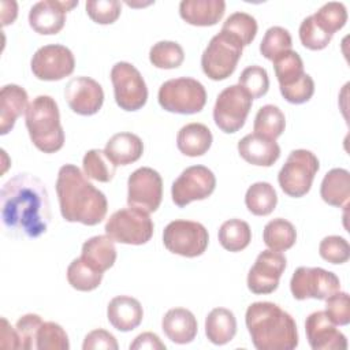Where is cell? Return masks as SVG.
I'll return each mask as SVG.
<instances>
[{
	"mask_svg": "<svg viewBox=\"0 0 350 350\" xmlns=\"http://www.w3.org/2000/svg\"><path fill=\"white\" fill-rule=\"evenodd\" d=\"M319 168V159L314 153L306 149H295L287 156L278 174L279 186L287 196L299 198L310 190Z\"/></svg>",
	"mask_w": 350,
	"mask_h": 350,
	"instance_id": "obj_7",
	"label": "cell"
},
{
	"mask_svg": "<svg viewBox=\"0 0 350 350\" xmlns=\"http://www.w3.org/2000/svg\"><path fill=\"white\" fill-rule=\"evenodd\" d=\"M245 204L253 215L268 216L276 208L278 196L271 183L256 182L247 189L245 194Z\"/></svg>",
	"mask_w": 350,
	"mask_h": 350,
	"instance_id": "obj_32",
	"label": "cell"
},
{
	"mask_svg": "<svg viewBox=\"0 0 350 350\" xmlns=\"http://www.w3.org/2000/svg\"><path fill=\"white\" fill-rule=\"evenodd\" d=\"M149 60L157 68L171 70L183 63L185 52L175 41H159L150 48Z\"/></svg>",
	"mask_w": 350,
	"mask_h": 350,
	"instance_id": "obj_38",
	"label": "cell"
},
{
	"mask_svg": "<svg viewBox=\"0 0 350 350\" xmlns=\"http://www.w3.org/2000/svg\"><path fill=\"white\" fill-rule=\"evenodd\" d=\"M157 100L160 107L168 112L191 115L205 107L206 90L200 81L180 77L165 81L159 89Z\"/></svg>",
	"mask_w": 350,
	"mask_h": 350,
	"instance_id": "obj_5",
	"label": "cell"
},
{
	"mask_svg": "<svg viewBox=\"0 0 350 350\" xmlns=\"http://www.w3.org/2000/svg\"><path fill=\"white\" fill-rule=\"evenodd\" d=\"M287 265L280 252L262 250L247 273V288L253 294H271L279 286V279Z\"/></svg>",
	"mask_w": 350,
	"mask_h": 350,
	"instance_id": "obj_16",
	"label": "cell"
},
{
	"mask_svg": "<svg viewBox=\"0 0 350 350\" xmlns=\"http://www.w3.org/2000/svg\"><path fill=\"white\" fill-rule=\"evenodd\" d=\"M212 133L202 123H189L176 135V146L180 153L189 157L205 154L212 145Z\"/></svg>",
	"mask_w": 350,
	"mask_h": 350,
	"instance_id": "obj_28",
	"label": "cell"
},
{
	"mask_svg": "<svg viewBox=\"0 0 350 350\" xmlns=\"http://www.w3.org/2000/svg\"><path fill=\"white\" fill-rule=\"evenodd\" d=\"M81 258L98 272H105L116 261V247L108 235H96L82 245Z\"/></svg>",
	"mask_w": 350,
	"mask_h": 350,
	"instance_id": "obj_26",
	"label": "cell"
},
{
	"mask_svg": "<svg viewBox=\"0 0 350 350\" xmlns=\"http://www.w3.org/2000/svg\"><path fill=\"white\" fill-rule=\"evenodd\" d=\"M26 127L34 146L44 153H55L64 145V131L55 98L37 96L26 111Z\"/></svg>",
	"mask_w": 350,
	"mask_h": 350,
	"instance_id": "obj_4",
	"label": "cell"
},
{
	"mask_svg": "<svg viewBox=\"0 0 350 350\" xmlns=\"http://www.w3.org/2000/svg\"><path fill=\"white\" fill-rule=\"evenodd\" d=\"M116 104L124 111H138L148 100V88L141 72L127 62H118L111 70Z\"/></svg>",
	"mask_w": 350,
	"mask_h": 350,
	"instance_id": "obj_11",
	"label": "cell"
},
{
	"mask_svg": "<svg viewBox=\"0 0 350 350\" xmlns=\"http://www.w3.org/2000/svg\"><path fill=\"white\" fill-rule=\"evenodd\" d=\"M306 338L313 350H345L346 336L336 328L324 310L310 313L305 321Z\"/></svg>",
	"mask_w": 350,
	"mask_h": 350,
	"instance_id": "obj_18",
	"label": "cell"
},
{
	"mask_svg": "<svg viewBox=\"0 0 350 350\" xmlns=\"http://www.w3.org/2000/svg\"><path fill=\"white\" fill-rule=\"evenodd\" d=\"M245 323L258 350H293L298 346L295 320L273 302L260 301L249 305Z\"/></svg>",
	"mask_w": 350,
	"mask_h": 350,
	"instance_id": "obj_3",
	"label": "cell"
},
{
	"mask_svg": "<svg viewBox=\"0 0 350 350\" xmlns=\"http://www.w3.org/2000/svg\"><path fill=\"white\" fill-rule=\"evenodd\" d=\"M31 71L41 81H60L72 74L75 59L72 52L60 44L38 48L30 62Z\"/></svg>",
	"mask_w": 350,
	"mask_h": 350,
	"instance_id": "obj_15",
	"label": "cell"
},
{
	"mask_svg": "<svg viewBox=\"0 0 350 350\" xmlns=\"http://www.w3.org/2000/svg\"><path fill=\"white\" fill-rule=\"evenodd\" d=\"M67 280L78 291H92L101 284L103 272L96 271L81 257L72 260L67 268Z\"/></svg>",
	"mask_w": 350,
	"mask_h": 350,
	"instance_id": "obj_35",
	"label": "cell"
},
{
	"mask_svg": "<svg viewBox=\"0 0 350 350\" xmlns=\"http://www.w3.org/2000/svg\"><path fill=\"white\" fill-rule=\"evenodd\" d=\"M286 127V118L282 109L276 105H262L254 118L253 131L268 139H276L282 135Z\"/></svg>",
	"mask_w": 350,
	"mask_h": 350,
	"instance_id": "obj_31",
	"label": "cell"
},
{
	"mask_svg": "<svg viewBox=\"0 0 350 350\" xmlns=\"http://www.w3.org/2000/svg\"><path fill=\"white\" fill-rule=\"evenodd\" d=\"M239 86L243 88L252 98H260L269 89L268 72L261 66H249L239 75Z\"/></svg>",
	"mask_w": 350,
	"mask_h": 350,
	"instance_id": "obj_42",
	"label": "cell"
},
{
	"mask_svg": "<svg viewBox=\"0 0 350 350\" xmlns=\"http://www.w3.org/2000/svg\"><path fill=\"white\" fill-rule=\"evenodd\" d=\"M163 243L168 252L193 258L206 250L209 235L208 230L198 221L174 220L163 231Z\"/></svg>",
	"mask_w": 350,
	"mask_h": 350,
	"instance_id": "obj_9",
	"label": "cell"
},
{
	"mask_svg": "<svg viewBox=\"0 0 350 350\" xmlns=\"http://www.w3.org/2000/svg\"><path fill=\"white\" fill-rule=\"evenodd\" d=\"M290 290L295 299H327L340 290L339 278L320 267H298L290 280Z\"/></svg>",
	"mask_w": 350,
	"mask_h": 350,
	"instance_id": "obj_12",
	"label": "cell"
},
{
	"mask_svg": "<svg viewBox=\"0 0 350 350\" xmlns=\"http://www.w3.org/2000/svg\"><path fill=\"white\" fill-rule=\"evenodd\" d=\"M291 46L293 40L288 30L280 26H272L265 31L260 42V52L265 59L273 60L278 55L290 51Z\"/></svg>",
	"mask_w": 350,
	"mask_h": 350,
	"instance_id": "obj_40",
	"label": "cell"
},
{
	"mask_svg": "<svg viewBox=\"0 0 350 350\" xmlns=\"http://www.w3.org/2000/svg\"><path fill=\"white\" fill-rule=\"evenodd\" d=\"M18 15L16 1H1V23L7 26L15 21Z\"/></svg>",
	"mask_w": 350,
	"mask_h": 350,
	"instance_id": "obj_52",
	"label": "cell"
},
{
	"mask_svg": "<svg viewBox=\"0 0 350 350\" xmlns=\"http://www.w3.org/2000/svg\"><path fill=\"white\" fill-rule=\"evenodd\" d=\"M314 22L328 34L334 36L347 22V10L343 3L329 1L320 7L313 15Z\"/></svg>",
	"mask_w": 350,
	"mask_h": 350,
	"instance_id": "obj_39",
	"label": "cell"
},
{
	"mask_svg": "<svg viewBox=\"0 0 350 350\" xmlns=\"http://www.w3.org/2000/svg\"><path fill=\"white\" fill-rule=\"evenodd\" d=\"M131 350H144V349H150V350H164L165 345L160 340V338L153 334V332H142L139 334L134 342L130 343Z\"/></svg>",
	"mask_w": 350,
	"mask_h": 350,
	"instance_id": "obj_50",
	"label": "cell"
},
{
	"mask_svg": "<svg viewBox=\"0 0 350 350\" xmlns=\"http://www.w3.org/2000/svg\"><path fill=\"white\" fill-rule=\"evenodd\" d=\"M223 0H182L179 4L180 18L193 26H213L224 15Z\"/></svg>",
	"mask_w": 350,
	"mask_h": 350,
	"instance_id": "obj_24",
	"label": "cell"
},
{
	"mask_svg": "<svg viewBox=\"0 0 350 350\" xmlns=\"http://www.w3.org/2000/svg\"><path fill=\"white\" fill-rule=\"evenodd\" d=\"M163 198V179L150 167L135 170L127 180V204L130 208L152 213L157 211Z\"/></svg>",
	"mask_w": 350,
	"mask_h": 350,
	"instance_id": "obj_13",
	"label": "cell"
},
{
	"mask_svg": "<svg viewBox=\"0 0 350 350\" xmlns=\"http://www.w3.org/2000/svg\"><path fill=\"white\" fill-rule=\"evenodd\" d=\"M56 193L64 220L85 226H96L104 220L108 211L107 197L88 180L77 165L64 164L60 167Z\"/></svg>",
	"mask_w": 350,
	"mask_h": 350,
	"instance_id": "obj_2",
	"label": "cell"
},
{
	"mask_svg": "<svg viewBox=\"0 0 350 350\" xmlns=\"http://www.w3.org/2000/svg\"><path fill=\"white\" fill-rule=\"evenodd\" d=\"M217 238L226 250L235 253L249 246L252 241V230L246 221L241 219H230L220 226Z\"/></svg>",
	"mask_w": 350,
	"mask_h": 350,
	"instance_id": "obj_34",
	"label": "cell"
},
{
	"mask_svg": "<svg viewBox=\"0 0 350 350\" xmlns=\"http://www.w3.org/2000/svg\"><path fill=\"white\" fill-rule=\"evenodd\" d=\"M82 167H83V174L88 178L94 179L97 182H104V183L112 180L116 172V165L108 159L105 152L101 149L88 150L83 156Z\"/></svg>",
	"mask_w": 350,
	"mask_h": 350,
	"instance_id": "obj_36",
	"label": "cell"
},
{
	"mask_svg": "<svg viewBox=\"0 0 350 350\" xmlns=\"http://www.w3.org/2000/svg\"><path fill=\"white\" fill-rule=\"evenodd\" d=\"M78 5L77 1L42 0L29 11V25L38 34H57L66 23V12Z\"/></svg>",
	"mask_w": 350,
	"mask_h": 350,
	"instance_id": "obj_19",
	"label": "cell"
},
{
	"mask_svg": "<svg viewBox=\"0 0 350 350\" xmlns=\"http://www.w3.org/2000/svg\"><path fill=\"white\" fill-rule=\"evenodd\" d=\"M104 152L115 165H127L142 156L144 142L133 133H118L107 141Z\"/></svg>",
	"mask_w": 350,
	"mask_h": 350,
	"instance_id": "obj_25",
	"label": "cell"
},
{
	"mask_svg": "<svg viewBox=\"0 0 350 350\" xmlns=\"http://www.w3.org/2000/svg\"><path fill=\"white\" fill-rule=\"evenodd\" d=\"M327 316L335 325H347L350 323V301L349 294L336 291L325 299Z\"/></svg>",
	"mask_w": 350,
	"mask_h": 350,
	"instance_id": "obj_47",
	"label": "cell"
},
{
	"mask_svg": "<svg viewBox=\"0 0 350 350\" xmlns=\"http://www.w3.org/2000/svg\"><path fill=\"white\" fill-rule=\"evenodd\" d=\"M0 346L3 349H21V340L16 329L11 327L5 317H1V331H0Z\"/></svg>",
	"mask_w": 350,
	"mask_h": 350,
	"instance_id": "obj_51",
	"label": "cell"
},
{
	"mask_svg": "<svg viewBox=\"0 0 350 350\" xmlns=\"http://www.w3.org/2000/svg\"><path fill=\"white\" fill-rule=\"evenodd\" d=\"M238 153L249 164L271 167L280 157V148L276 141L252 133L239 139Z\"/></svg>",
	"mask_w": 350,
	"mask_h": 350,
	"instance_id": "obj_20",
	"label": "cell"
},
{
	"mask_svg": "<svg viewBox=\"0 0 350 350\" xmlns=\"http://www.w3.org/2000/svg\"><path fill=\"white\" fill-rule=\"evenodd\" d=\"M38 350H68L70 342L64 328L53 321H44L37 332Z\"/></svg>",
	"mask_w": 350,
	"mask_h": 350,
	"instance_id": "obj_41",
	"label": "cell"
},
{
	"mask_svg": "<svg viewBox=\"0 0 350 350\" xmlns=\"http://www.w3.org/2000/svg\"><path fill=\"white\" fill-rule=\"evenodd\" d=\"M320 196L328 205L347 208L350 198V172L345 168L329 170L323 178Z\"/></svg>",
	"mask_w": 350,
	"mask_h": 350,
	"instance_id": "obj_27",
	"label": "cell"
},
{
	"mask_svg": "<svg viewBox=\"0 0 350 350\" xmlns=\"http://www.w3.org/2000/svg\"><path fill=\"white\" fill-rule=\"evenodd\" d=\"M216 187L215 174L205 165H191L182 171L171 186L175 205L186 206L193 201L208 198Z\"/></svg>",
	"mask_w": 350,
	"mask_h": 350,
	"instance_id": "obj_14",
	"label": "cell"
},
{
	"mask_svg": "<svg viewBox=\"0 0 350 350\" xmlns=\"http://www.w3.org/2000/svg\"><path fill=\"white\" fill-rule=\"evenodd\" d=\"M243 45L231 34L220 31L213 36L202 52L201 67L212 81L228 78L237 68Z\"/></svg>",
	"mask_w": 350,
	"mask_h": 350,
	"instance_id": "obj_6",
	"label": "cell"
},
{
	"mask_svg": "<svg viewBox=\"0 0 350 350\" xmlns=\"http://www.w3.org/2000/svg\"><path fill=\"white\" fill-rule=\"evenodd\" d=\"M237 334V319L230 309L215 308L205 319V335L213 345H226Z\"/></svg>",
	"mask_w": 350,
	"mask_h": 350,
	"instance_id": "obj_29",
	"label": "cell"
},
{
	"mask_svg": "<svg viewBox=\"0 0 350 350\" xmlns=\"http://www.w3.org/2000/svg\"><path fill=\"white\" fill-rule=\"evenodd\" d=\"M104 230L113 242L144 245L152 238L154 224L149 213L129 206L113 212Z\"/></svg>",
	"mask_w": 350,
	"mask_h": 350,
	"instance_id": "obj_8",
	"label": "cell"
},
{
	"mask_svg": "<svg viewBox=\"0 0 350 350\" xmlns=\"http://www.w3.org/2000/svg\"><path fill=\"white\" fill-rule=\"evenodd\" d=\"M253 98L239 85L223 89L213 107V120L216 126L227 134L237 133L246 122Z\"/></svg>",
	"mask_w": 350,
	"mask_h": 350,
	"instance_id": "obj_10",
	"label": "cell"
},
{
	"mask_svg": "<svg viewBox=\"0 0 350 350\" xmlns=\"http://www.w3.org/2000/svg\"><path fill=\"white\" fill-rule=\"evenodd\" d=\"M29 107L27 92L15 83L4 85L0 92V134L5 135L14 129L16 119L26 113Z\"/></svg>",
	"mask_w": 350,
	"mask_h": 350,
	"instance_id": "obj_22",
	"label": "cell"
},
{
	"mask_svg": "<svg viewBox=\"0 0 350 350\" xmlns=\"http://www.w3.org/2000/svg\"><path fill=\"white\" fill-rule=\"evenodd\" d=\"M319 254L331 264H343L350 258V245L339 235H328L319 245Z\"/></svg>",
	"mask_w": 350,
	"mask_h": 350,
	"instance_id": "obj_44",
	"label": "cell"
},
{
	"mask_svg": "<svg viewBox=\"0 0 350 350\" xmlns=\"http://www.w3.org/2000/svg\"><path fill=\"white\" fill-rule=\"evenodd\" d=\"M272 62L279 89H286L297 83L306 74L304 71V62L301 56L293 49L278 55Z\"/></svg>",
	"mask_w": 350,
	"mask_h": 350,
	"instance_id": "obj_33",
	"label": "cell"
},
{
	"mask_svg": "<svg viewBox=\"0 0 350 350\" xmlns=\"http://www.w3.org/2000/svg\"><path fill=\"white\" fill-rule=\"evenodd\" d=\"M299 40L302 45L310 51L324 49L332 40V36L325 33L313 19L312 15L306 16L299 25Z\"/></svg>",
	"mask_w": 350,
	"mask_h": 350,
	"instance_id": "obj_43",
	"label": "cell"
},
{
	"mask_svg": "<svg viewBox=\"0 0 350 350\" xmlns=\"http://www.w3.org/2000/svg\"><path fill=\"white\" fill-rule=\"evenodd\" d=\"M0 216L4 230L16 238H38L51 221L49 196L44 182L31 174H16L0 191Z\"/></svg>",
	"mask_w": 350,
	"mask_h": 350,
	"instance_id": "obj_1",
	"label": "cell"
},
{
	"mask_svg": "<svg viewBox=\"0 0 350 350\" xmlns=\"http://www.w3.org/2000/svg\"><path fill=\"white\" fill-rule=\"evenodd\" d=\"M42 323L44 321L41 316L36 313H27L16 321L15 329L19 335L21 349H25V350L37 349V332Z\"/></svg>",
	"mask_w": 350,
	"mask_h": 350,
	"instance_id": "obj_46",
	"label": "cell"
},
{
	"mask_svg": "<svg viewBox=\"0 0 350 350\" xmlns=\"http://www.w3.org/2000/svg\"><path fill=\"white\" fill-rule=\"evenodd\" d=\"M144 317V309L138 299L130 295L113 297L107 308V319L109 324L122 332L135 329Z\"/></svg>",
	"mask_w": 350,
	"mask_h": 350,
	"instance_id": "obj_21",
	"label": "cell"
},
{
	"mask_svg": "<svg viewBox=\"0 0 350 350\" xmlns=\"http://www.w3.org/2000/svg\"><path fill=\"white\" fill-rule=\"evenodd\" d=\"M220 31L231 34L243 46H246L252 44L257 34V22L254 16L242 11H237L224 21Z\"/></svg>",
	"mask_w": 350,
	"mask_h": 350,
	"instance_id": "obj_37",
	"label": "cell"
},
{
	"mask_svg": "<svg viewBox=\"0 0 350 350\" xmlns=\"http://www.w3.org/2000/svg\"><path fill=\"white\" fill-rule=\"evenodd\" d=\"M118 342L115 339V336L103 329H93L90 331L85 339H83V345L82 349L83 350H97V349H105V350H118Z\"/></svg>",
	"mask_w": 350,
	"mask_h": 350,
	"instance_id": "obj_49",
	"label": "cell"
},
{
	"mask_svg": "<svg viewBox=\"0 0 350 350\" xmlns=\"http://www.w3.org/2000/svg\"><path fill=\"white\" fill-rule=\"evenodd\" d=\"M264 243L275 252H284L294 246L297 231L293 223L283 217H276L268 221L262 231Z\"/></svg>",
	"mask_w": 350,
	"mask_h": 350,
	"instance_id": "obj_30",
	"label": "cell"
},
{
	"mask_svg": "<svg viewBox=\"0 0 350 350\" xmlns=\"http://www.w3.org/2000/svg\"><path fill=\"white\" fill-rule=\"evenodd\" d=\"M282 96L291 104H304L309 101L314 93V81L309 74H305L297 83L280 89Z\"/></svg>",
	"mask_w": 350,
	"mask_h": 350,
	"instance_id": "obj_48",
	"label": "cell"
},
{
	"mask_svg": "<svg viewBox=\"0 0 350 350\" xmlns=\"http://www.w3.org/2000/svg\"><path fill=\"white\" fill-rule=\"evenodd\" d=\"M120 3L118 0H89L86 12L98 25H111L120 16Z\"/></svg>",
	"mask_w": 350,
	"mask_h": 350,
	"instance_id": "obj_45",
	"label": "cell"
},
{
	"mask_svg": "<svg viewBox=\"0 0 350 350\" xmlns=\"http://www.w3.org/2000/svg\"><path fill=\"white\" fill-rule=\"evenodd\" d=\"M161 329L171 342L186 345L196 338L198 324L196 316L189 309L172 308L164 314Z\"/></svg>",
	"mask_w": 350,
	"mask_h": 350,
	"instance_id": "obj_23",
	"label": "cell"
},
{
	"mask_svg": "<svg viewBox=\"0 0 350 350\" xmlns=\"http://www.w3.org/2000/svg\"><path fill=\"white\" fill-rule=\"evenodd\" d=\"M64 97L68 107L75 113L90 116L101 109L104 90L101 85L90 77H75L67 82Z\"/></svg>",
	"mask_w": 350,
	"mask_h": 350,
	"instance_id": "obj_17",
	"label": "cell"
}]
</instances>
